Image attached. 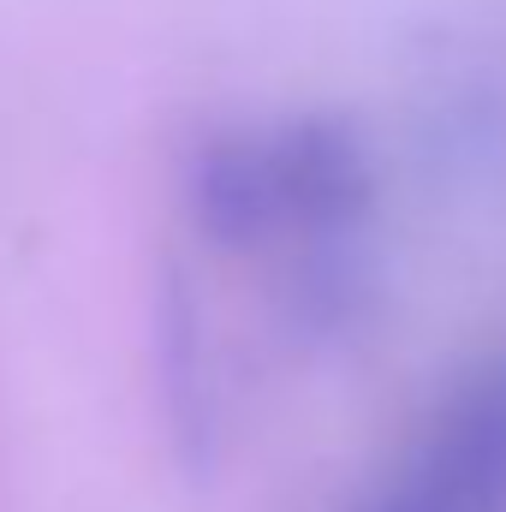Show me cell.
<instances>
[{
	"mask_svg": "<svg viewBox=\"0 0 506 512\" xmlns=\"http://www.w3.org/2000/svg\"><path fill=\"white\" fill-rule=\"evenodd\" d=\"M376 203V149L346 114L233 120L185 155V215L215 251L298 245L304 256H352Z\"/></svg>",
	"mask_w": 506,
	"mask_h": 512,
	"instance_id": "obj_1",
	"label": "cell"
},
{
	"mask_svg": "<svg viewBox=\"0 0 506 512\" xmlns=\"http://www.w3.org/2000/svg\"><path fill=\"white\" fill-rule=\"evenodd\" d=\"M358 512H506V346L447 382Z\"/></svg>",
	"mask_w": 506,
	"mask_h": 512,
	"instance_id": "obj_2",
	"label": "cell"
}]
</instances>
